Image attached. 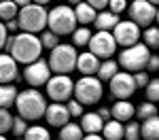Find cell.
Returning a JSON list of instances; mask_svg holds the SVG:
<instances>
[{
    "label": "cell",
    "instance_id": "cell-1",
    "mask_svg": "<svg viewBox=\"0 0 159 140\" xmlns=\"http://www.w3.org/2000/svg\"><path fill=\"white\" fill-rule=\"evenodd\" d=\"M9 53L13 55V60L17 64H30L40 57L43 53V45H40V38L34 32H21V34H15L13 43L9 47Z\"/></svg>",
    "mask_w": 159,
    "mask_h": 140
},
{
    "label": "cell",
    "instance_id": "cell-2",
    "mask_svg": "<svg viewBox=\"0 0 159 140\" xmlns=\"http://www.w3.org/2000/svg\"><path fill=\"white\" fill-rule=\"evenodd\" d=\"M15 106H17L19 117H24L25 121H38L45 115L47 100L38 91V87H30V89H24V91H17Z\"/></svg>",
    "mask_w": 159,
    "mask_h": 140
},
{
    "label": "cell",
    "instance_id": "cell-3",
    "mask_svg": "<svg viewBox=\"0 0 159 140\" xmlns=\"http://www.w3.org/2000/svg\"><path fill=\"white\" fill-rule=\"evenodd\" d=\"M102 93H104V87H102V81L96 75H83L72 87L74 100H79L83 106L98 104L102 100Z\"/></svg>",
    "mask_w": 159,
    "mask_h": 140
},
{
    "label": "cell",
    "instance_id": "cell-4",
    "mask_svg": "<svg viewBox=\"0 0 159 140\" xmlns=\"http://www.w3.org/2000/svg\"><path fill=\"white\" fill-rule=\"evenodd\" d=\"M17 25L21 32H40L47 28V11L43 4L30 2L17 11Z\"/></svg>",
    "mask_w": 159,
    "mask_h": 140
},
{
    "label": "cell",
    "instance_id": "cell-5",
    "mask_svg": "<svg viewBox=\"0 0 159 140\" xmlns=\"http://www.w3.org/2000/svg\"><path fill=\"white\" fill-rule=\"evenodd\" d=\"M47 28L55 32L57 36H66L76 28L74 9L70 4H57L51 11H47Z\"/></svg>",
    "mask_w": 159,
    "mask_h": 140
},
{
    "label": "cell",
    "instance_id": "cell-6",
    "mask_svg": "<svg viewBox=\"0 0 159 140\" xmlns=\"http://www.w3.org/2000/svg\"><path fill=\"white\" fill-rule=\"evenodd\" d=\"M76 47L74 45H61L57 43L49 55V68L53 75H70L76 66Z\"/></svg>",
    "mask_w": 159,
    "mask_h": 140
},
{
    "label": "cell",
    "instance_id": "cell-7",
    "mask_svg": "<svg viewBox=\"0 0 159 140\" xmlns=\"http://www.w3.org/2000/svg\"><path fill=\"white\" fill-rule=\"evenodd\" d=\"M148 55H151V49H148L144 43H134V45L123 47L117 64H119V68L127 70V72L144 70L147 68V62H148Z\"/></svg>",
    "mask_w": 159,
    "mask_h": 140
},
{
    "label": "cell",
    "instance_id": "cell-8",
    "mask_svg": "<svg viewBox=\"0 0 159 140\" xmlns=\"http://www.w3.org/2000/svg\"><path fill=\"white\" fill-rule=\"evenodd\" d=\"M89 51L100 57V60H106V57H112V53L117 51V43L112 38V32L110 30H98V32H91L89 36V43H87Z\"/></svg>",
    "mask_w": 159,
    "mask_h": 140
},
{
    "label": "cell",
    "instance_id": "cell-9",
    "mask_svg": "<svg viewBox=\"0 0 159 140\" xmlns=\"http://www.w3.org/2000/svg\"><path fill=\"white\" fill-rule=\"evenodd\" d=\"M72 87L74 81L70 79V75H53L45 83L47 96L53 102H66L68 98H72Z\"/></svg>",
    "mask_w": 159,
    "mask_h": 140
},
{
    "label": "cell",
    "instance_id": "cell-10",
    "mask_svg": "<svg viewBox=\"0 0 159 140\" xmlns=\"http://www.w3.org/2000/svg\"><path fill=\"white\" fill-rule=\"evenodd\" d=\"M108 89H110V96H115L117 100L132 98L134 91H136V83H134L132 72H127V70H117V72L108 79Z\"/></svg>",
    "mask_w": 159,
    "mask_h": 140
},
{
    "label": "cell",
    "instance_id": "cell-11",
    "mask_svg": "<svg viewBox=\"0 0 159 140\" xmlns=\"http://www.w3.org/2000/svg\"><path fill=\"white\" fill-rule=\"evenodd\" d=\"M129 19L140 28L157 21V4H151L148 0H129Z\"/></svg>",
    "mask_w": 159,
    "mask_h": 140
},
{
    "label": "cell",
    "instance_id": "cell-12",
    "mask_svg": "<svg viewBox=\"0 0 159 140\" xmlns=\"http://www.w3.org/2000/svg\"><path fill=\"white\" fill-rule=\"evenodd\" d=\"M51 76V68H49V62L45 60H34V62L25 64V70H24V79L30 87H43Z\"/></svg>",
    "mask_w": 159,
    "mask_h": 140
},
{
    "label": "cell",
    "instance_id": "cell-13",
    "mask_svg": "<svg viewBox=\"0 0 159 140\" xmlns=\"http://www.w3.org/2000/svg\"><path fill=\"white\" fill-rule=\"evenodd\" d=\"M112 38L117 45L121 47H127V45H134L140 40V25L134 24L132 19H119L115 28H112Z\"/></svg>",
    "mask_w": 159,
    "mask_h": 140
},
{
    "label": "cell",
    "instance_id": "cell-14",
    "mask_svg": "<svg viewBox=\"0 0 159 140\" xmlns=\"http://www.w3.org/2000/svg\"><path fill=\"white\" fill-rule=\"evenodd\" d=\"M43 117L47 119V123H49L51 127H61L66 121L72 119L64 102H51V104H47V108H45V115H43Z\"/></svg>",
    "mask_w": 159,
    "mask_h": 140
},
{
    "label": "cell",
    "instance_id": "cell-15",
    "mask_svg": "<svg viewBox=\"0 0 159 140\" xmlns=\"http://www.w3.org/2000/svg\"><path fill=\"white\" fill-rule=\"evenodd\" d=\"M17 62L11 53H0V83H13L17 79Z\"/></svg>",
    "mask_w": 159,
    "mask_h": 140
},
{
    "label": "cell",
    "instance_id": "cell-16",
    "mask_svg": "<svg viewBox=\"0 0 159 140\" xmlns=\"http://www.w3.org/2000/svg\"><path fill=\"white\" fill-rule=\"evenodd\" d=\"M98 66H100V57H96L91 51H85V53H79L76 55L74 70H79L81 75H96Z\"/></svg>",
    "mask_w": 159,
    "mask_h": 140
},
{
    "label": "cell",
    "instance_id": "cell-17",
    "mask_svg": "<svg viewBox=\"0 0 159 140\" xmlns=\"http://www.w3.org/2000/svg\"><path fill=\"white\" fill-rule=\"evenodd\" d=\"M134 111H136V106L127 100V98H123V100H117L112 104L110 117L117 119V121H121V123H125V121H129V119L134 117Z\"/></svg>",
    "mask_w": 159,
    "mask_h": 140
},
{
    "label": "cell",
    "instance_id": "cell-18",
    "mask_svg": "<svg viewBox=\"0 0 159 140\" xmlns=\"http://www.w3.org/2000/svg\"><path fill=\"white\" fill-rule=\"evenodd\" d=\"M96 13H98V11H96L91 4H87L85 0H81V2H76V4H74V17H76V24H81V25L93 24Z\"/></svg>",
    "mask_w": 159,
    "mask_h": 140
},
{
    "label": "cell",
    "instance_id": "cell-19",
    "mask_svg": "<svg viewBox=\"0 0 159 140\" xmlns=\"http://www.w3.org/2000/svg\"><path fill=\"white\" fill-rule=\"evenodd\" d=\"M81 129L87 134H100V129L104 125V119L98 113H83L81 115Z\"/></svg>",
    "mask_w": 159,
    "mask_h": 140
},
{
    "label": "cell",
    "instance_id": "cell-20",
    "mask_svg": "<svg viewBox=\"0 0 159 140\" xmlns=\"http://www.w3.org/2000/svg\"><path fill=\"white\" fill-rule=\"evenodd\" d=\"M140 138H144V140L159 138V117L157 115H153L148 119H142V123H140Z\"/></svg>",
    "mask_w": 159,
    "mask_h": 140
},
{
    "label": "cell",
    "instance_id": "cell-21",
    "mask_svg": "<svg viewBox=\"0 0 159 140\" xmlns=\"http://www.w3.org/2000/svg\"><path fill=\"white\" fill-rule=\"evenodd\" d=\"M100 132H102V138H106V140H121L123 138V123L110 117V119L104 121V125H102Z\"/></svg>",
    "mask_w": 159,
    "mask_h": 140
},
{
    "label": "cell",
    "instance_id": "cell-22",
    "mask_svg": "<svg viewBox=\"0 0 159 140\" xmlns=\"http://www.w3.org/2000/svg\"><path fill=\"white\" fill-rule=\"evenodd\" d=\"M117 21H119V15L112 11H100L93 17V24H96L98 30H112Z\"/></svg>",
    "mask_w": 159,
    "mask_h": 140
},
{
    "label": "cell",
    "instance_id": "cell-23",
    "mask_svg": "<svg viewBox=\"0 0 159 140\" xmlns=\"http://www.w3.org/2000/svg\"><path fill=\"white\" fill-rule=\"evenodd\" d=\"M17 98V87L13 83H0V108H11Z\"/></svg>",
    "mask_w": 159,
    "mask_h": 140
},
{
    "label": "cell",
    "instance_id": "cell-24",
    "mask_svg": "<svg viewBox=\"0 0 159 140\" xmlns=\"http://www.w3.org/2000/svg\"><path fill=\"white\" fill-rule=\"evenodd\" d=\"M83 138V129L74 121H66L60 127V140H81Z\"/></svg>",
    "mask_w": 159,
    "mask_h": 140
},
{
    "label": "cell",
    "instance_id": "cell-25",
    "mask_svg": "<svg viewBox=\"0 0 159 140\" xmlns=\"http://www.w3.org/2000/svg\"><path fill=\"white\" fill-rule=\"evenodd\" d=\"M117 70H119V64L115 62V60H110V57H106V62H102V64L98 66L96 75H98L100 81H108V79L115 75Z\"/></svg>",
    "mask_w": 159,
    "mask_h": 140
},
{
    "label": "cell",
    "instance_id": "cell-26",
    "mask_svg": "<svg viewBox=\"0 0 159 140\" xmlns=\"http://www.w3.org/2000/svg\"><path fill=\"white\" fill-rule=\"evenodd\" d=\"M24 138H28V140H49L51 134L45 125H30V127H25Z\"/></svg>",
    "mask_w": 159,
    "mask_h": 140
},
{
    "label": "cell",
    "instance_id": "cell-27",
    "mask_svg": "<svg viewBox=\"0 0 159 140\" xmlns=\"http://www.w3.org/2000/svg\"><path fill=\"white\" fill-rule=\"evenodd\" d=\"M70 34H72V45L74 47H87L89 36H91V30H89L87 25H81V28H74Z\"/></svg>",
    "mask_w": 159,
    "mask_h": 140
},
{
    "label": "cell",
    "instance_id": "cell-28",
    "mask_svg": "<svg viewBox=\"0 0 159 140\" xmlns=\"http://www.w3.org/2000/svg\"><path fill=\"white\" fill-rule=\"evenodd\" d=\"M17 11H19V7H17L13 0H0V19H2V21L15 19V17H17Z\"/></svg>",
    "mask_w": 159,
    "mask_h": 140
},
{
    "label": "cell",
    "instance_id": "cell-29",
    "mask_svg": "<svg viewBox=\"0 0 159 140\" xmlns=\"http://www.w3.org/2000/svg\"><path fill=\"white\" fill-rule=\"evenodd\" d=\"M134 115L142 121V119H148L153 115H157V102H151V100H144L138 108L134 111Z\"/></svg>",
    "mask_w": 159,
    "mask_h": 140
},
{
    "label": "cell",
    "instance_id": "cell-30",
    "mask_svg": "<svg viewBox=\"0 0 159 140\" xmlns=\"http://www.w3.org/2000/svg\"><path fill=\"white\" fill-rule=\"evenodd\" d=\"M140 36L144 38V45L148 49H157L159 47V30L155 25H147V30L140 32Z\"/></svg>",
    "mask_w": 159,
    "mask_h": 140
},
{
    "label": "cell",
    "instance_id": "cell-31",
    "mask_svg": "<svg viewBox=\"0 0 159 140\" xmlns=\"http://www.w3.org/2000/svg\"><path fill=\"white\" fill-rule=\"evenodd\" d=\"M40 45H43V49H53L57 43H60V36L55 34V32H51V30H40Z\"/></svg>",
    "mask_w": 159,
    "mask_h": 140
},
{
    "label": "cell",
    "instance_id": "cell-32",
    "mask_svg": "<svg viewBox=\"0 0 159 140\" xmlns=\"http://www.w3.org/2000/svg\"><path fill=\"white\" fill-rule=\"evenodd\" d=\"M127 125H123V138L127 140H138L140 138V123L138 121H125Z\"/></svg>",
    "mask_w": 159,
    "mask_h": 140
},
{
    "label": "cell",
    "instance_id": "cell-33",
    "mask_svg": "<svg viewBox=\"0 0 159 140\" xmlns=\"http://www.w3.org/2000/svg\"><path fill=\"white\" fill-rule=\"evenodd\" d=\"M144 91H147V98L144 100L157 102L159 100V81L157 79H148V83L144 85Z\"/></svg>",
    "mask_w": 159,
    "mask_h": 140
},
{
    "label": "cell",
    "instance_id": "cell-34",
    "mask_svg": "<svg viewBox=\"0 0 159 140\" xmlns=\"http://www.w3.org/2000/svg\"><path fill=\"white\" fill-rule=\"evenodd\" d=\"M13 125V115L9 113V108H0V134L11 132Z\"/></svg>",
    "mask_w": 159,
    "mask_h": 140
},
{
    "label": "cell",
    "instance_id": "cell-35",
    "mask_svg": "<svg viewBox=\"0 0 159 140\" xmlns=\"http://www.w3.org/2000/svg\"><path fill=\"white\" fill-rule=\"evenodd\" d=\"M25 127H28V121L24 117H13V125H11V134L15 136H24Z\"/></svg>",
    "mask_w": 159,
    "mask_h": 140
},
{
    "label": "cell",
    "instance_id": "cell-36",
    "mask_svg": "<svg viewBox=\"0 0 159 140\" xmlns=\"http://www.w3.org/2000/svg\"><path fill=\"white\" fill-rule=\"evenodd\" d=\"M132 76H134V83H136V89H144V85L148 83V72L147 70H136V72H132Z\"/></svg>",
    "mask_w": 159,
    "mask_h": 140
},
{
    "label": "cell",
    "instance_id": "cell-37",
    "mask_svg": "<svg viewBox=\"0 0 159 140\" xmlns=\"http://www.w3.org/2000/svg\"><path fill=\"white\" fill-rule=\"evenodd\" d=\"M66 108H68L70 117H81V115H83V104H81L79 100H70V98H68V104H66Z\"/></svg>",
    "mask_w": 159,
    "mask_h": 140
},
{
    "label": "cell",
    "instance_id": "cell-38",
    "mask_svg": "<svg viewBox=\"0 0 159 140\" xmlns=\"http://www.w3.org/2000/svg\"><path fill=\"white\" fill-rule=\"evenodd\" d=\"M106 7H108V11H112V13L119 15V13H123L125 9H127V0H108Z\"/></svg>",
    "mask_w": 159,
    "mask_h": 140
},
{
    "label": "cell",
    "instance_id": "cell-39",
    "mask_svg": "<svg viewBox=\"0 0 159 140\" xmlns=\"http://www.w3.org/2000/svg\"><path fill=\"white\" fill-rule=\"evenodd\" d=\"M144 70H147V72H157L159 70V57L157 55H153V53L148 55V62H147V68H144Z\"/></svg>",
    "mask_w": 159,
    "mask_h": 140
},
{
    "label": "cell",
    "instance_id": "cell-40",
    "mask_svg": "<svg viewBox=\"0 0 159 140\" xmlns=\"http://www.w3.org/2000/svg\"><path fill=\"white\" fill-rule=\"evenodd\" d=\"M87 4H91L96 11H102V9H106V4H108V0H85Z\"/></svg>",
    "mask_w": 159,
    "mask_h": 140
},
{
    "label": "cell",
    "instance_id": "cell-41",
    "mask_svg": "<svg viewBox=\"0 0 159 140\" xmlns=\"http://www.w3.org/2000/svg\"><path fill=\"white\" fill-rule=\"evenodd\" d=\"M7 36H9V32H7L4 24L0 21V49H4V40H7Z\"/></svg>",
    "mask_w": 159,
    "mask_h": 140
},
{
    "label": "cell",
    "instance_id": "cell-42",
    "mask_svg": "<svg viewBox=\"0 0 159 140\" xmlns=\"http://www.w3.org/2000/svg\"><path fill=\"white\" fill-rule=\"evenodd\" d=\"M4 28H7V32H15L19 25H17V17L15 19H9V21H4Z\"/></svg>",
    "mask_w": 159,
    "mask_h": 140
},
{
    "label": "cell",
    "instance_id": "cell-43",
    "mask_svg": "<svg viewBox=\"0 0 159 140\" xmlns=\"http://www.w3.org/2000/svg\"><path fill=\"white\" fill-rule=\"evenodd\" d=\"M98 115L102 117V119H104V121H106V119H110V108H100Z\"/></svg>",
    "mask_w": 159,
    "mask_h": 140
},
{
    "label": "cell",
    "instance_id": "cell-44",
    "mask_svg": "<svg viewBox=\"0 0 159 140\" xmlns=\"http://www.w3.org/2000/svg\"><path fill=\"white\" fill-rule=\"evenodd\" d=\"M85 138L87 140H100V138H102V134H87Z\"/></svg>",
    "mask_w": 159,
    "mask_h": 140
},
{
    "label": "cell",
    "instance_id": "cell-45",
    "mask_svg": "<svg viewBox=\"0 0 159 140\" xmlns=\"http://www.w3.org/2000/svg\"><path fill=\"white\" fill-rule=\"evenodd\" d=\"M13 2H15L17 7H25V4H30L32 0H13Z\"/></svg>",
    "mask_w": 159,
    "mask_h": 140
},
{
    "label": "cell",
    "instance_id": "cell-46",
    "mask_svg": "<svg viewBox=\"0 0 159 140\" xmlns=\"http://www.w3.org/2000/svg\"><path fill=\"white\" fill-rule=\"evenodd\" d=\"M32 2H36V4H43V7H47L51 0H32Z\"/></svg>",
    "mask_w": 159,
    "mask_h": 140
},
{
    "label": "cell",
    "instance_id": "cell-47",
    "mask_svg": "<svg viewBox=\"0 0 159 140\" xmlns=\"http://www.w3.org/2000/svg\"><path fill=\"white\" fill-rule=\"evenodd\" d=\"M68 2H70V4L74 7V4H76V2H81V0H68Z\"/></svg>",
    "mask_w": 159,
    "mask_h": 140
},
{
    "label": "cell",
    "instance_id": "cell-48",
    "mask_svg": "<svg viewBox=\"0 0 159 140\" xmlns=\"http://www.w3.org/2000/svg\"><path fill=\"white\" fill-rule=\"evenodd\" d=\"M148 2H151V4H159V0H148Z\"/></svg>",
    "mask_w": 159,
    "mask_h": 140
}]
</instances>
